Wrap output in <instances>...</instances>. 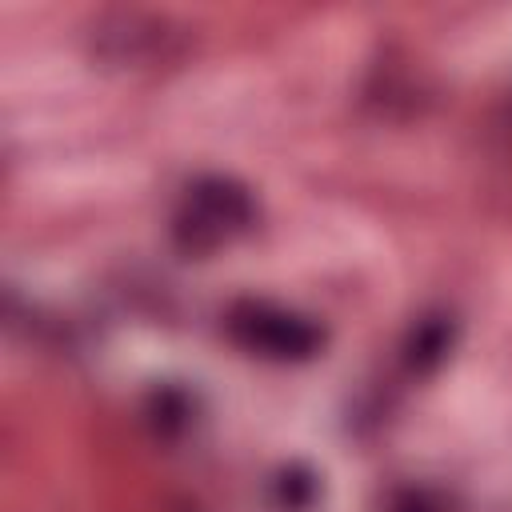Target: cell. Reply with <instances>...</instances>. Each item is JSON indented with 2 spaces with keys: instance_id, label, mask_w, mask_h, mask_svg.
<instances>
[{
  "instance_id": "cell-1",
  "label": "cell",
  "mask_w": 512,
  "mask_h": 512,
  "mask_svg": "<svg viewBox=\"0 0 512 512\" xmlns=\"http://www.w3.org/2000/svg\"><path fill=\"white\" fill-rule=\"evenodd\" d=\"M252 220H256V204L248 188L224 176H204L184 192V204L176 212V240L188 252H212L232 236L248 232Z\"/></svg>"
},
{
  "instance_id": "cell-2",
  "label": "cell",
  "mask_w": 512,
  "mask_h": 512,
  "mask_svg": "<svg viewBox=\"0 0 512 512\" xmlns=\"http://www.w3.org/2000/svg\"><path fill=\"white\" fill-rule=\"evenodd\" d=\"M228 332L240 348L264 360H308L324 344V332L308 316L276 304H236L228 316Z\"/></svg>"
},
{
  "instance_id": "cell-3",
  "label": "cell",
  "mask_w": 512,
  "mask_h": 512,
  "mask_svg": "<svg viewBox=\"0 0 512 512\" xmlns=\"http://www.w3.org/2000/svg\"><path fill=\"white\" fill-rule=\"evenodd\" d=\"M96 52L112 64H156L176 52V32L168 20L140 12H112L96 24Z\"/></svg>"
},
{
  "instance_id": "cell-4",
  "label": "cell",
  "mask_w": 512,
  "mask_h": 512,
  "mask_svg": "<svg viewBox=\"0 0 512 512\" xmlns=\"http://www.w3.org/2000/svg\"><path fill=\"white\" fill-rule=\"evenodd\" d=\"M448 340H452V328L444 324V316H424L416 328H412V340H408V364L412 368H432L444 352H448Z\"/></svg>"
},
{
  "instance_id": "cell-5",
  "label": "cell",
  "mask_w": 512,
  "mask_h": 512,
  "mask_svg": "<svg viewBox=\"0 0 512 512\" xmlns=\"http://www.w3.org/2000/svg\"><path fill=\"white\" fill-rule=\"evenodd\" d=\"M276 496H280V508L288 512H308L312 500H316V480L308 472H284L276 480Z\"/></svg>"
},
{
  "instance_id": "cell-6",
  "label": "cell",
  "mask_w": 512,
  "mask_h": 512,
  "mask_svg": "<svg viewBox=\"0 0 512 512\" xmlns=\"http://www.w3.org/2000/svg\"><path fill=\"white\" fill-rule=\"evenodd\" d=\"M392 512H436V508L428 504V496H420V492H404V496H396Z\"/></svg>"
}]
</instances>
